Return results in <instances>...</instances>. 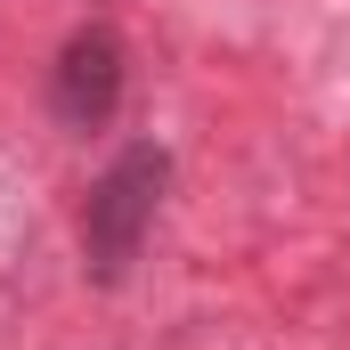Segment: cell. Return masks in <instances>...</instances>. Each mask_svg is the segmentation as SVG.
Masks as SVG:
<instances>
[{
	"mask_svg": "<svg viewBox=\"0 0 350 350\" xmlns=\"http://www.w3.org/2000/svg\"><path fill=\"white\" fill-rule=\"evenodd\" d=\"M122 82H131V57H122V33L114 25H82L57 66H49V114L66 131H106L114 106H122Z\"/></svg>",
	"mask_w": 350,
	"mask_h": 350,
	"instance_id": "obj_2",
	"label": "cell"
},
{
	"mask_svg": "<svg viewBox=\"0 0 350 350\" xmlns=\"http://www.w3.org/2000/svg\"><path fill=\"white\" fill-rule=\"evenodd\" d=\"M163 179H172V155L163 147H122L98 187H90L82 204V261L98 285H122L131 261H139V245H147V228H155V204H163Z\"/></svg>",
	"mask_w": 350,
	"mask_h": 350,
	"instance_id": "obj_1",
	"label": "cell"
}]
</instances>
